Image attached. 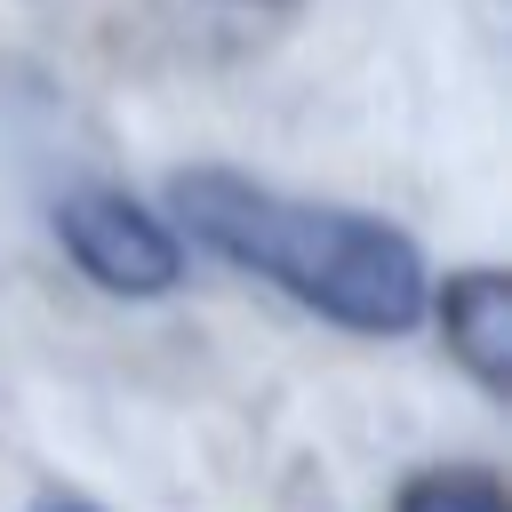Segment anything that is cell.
I'll use <instances>...</instances> for the list:
<instances>
[{"label": "cell", "instance_id": "obj_4", "mask_svg": "<svg viewBox=\"0 0 512 512\" xmlns=\"http://www.w3.org/2000/svg\"><path fill=\"white\" fill-rule=\"evenodd\" d=\"M392 512H512V488L488 464H424L400 480Z\"/></svg>", "mask_w": 512, "mask_h": 512}, {"label": "cell", "instance_id": "obj_5", "mask_svg": "<svg viewBox=\"0 0 512 512\" xmlns=\"http://www.w3.org/2000/svg\"><path fill=\"white\" fill-rule=\"evenodd\" d=\"M32 512H104V504H88V496H40Z\"/></svg>", "mask_w": 512, "mask_h": 512}, {"label": "cell", "instance_id": "obj_2", "mask_svg": "<svg viewBox=\"0 0 512 512\" xmlns=\"http://www.w3.org/2000/svg\"><path fill=\"white\" fill-rule=\"evenodd\" d=\"M64 256L80 280H96L104 296L120 304H152V296H176L184 288V240L160 208L128 200L120 184H64L56 208H48Z\"/></svg>", "mask_w": 512, "mask_h": 512}, {"label": "cell", "instance_id": "obj_6", "mask_svg": "<svg viewBox=\"0 0 512 512\" xmlns=\"http://www.w3.org/2000/svg\"><path fill=\"white\" fill-rule=\"evenodd\" d=\"M240 8H296V0H240Z\"/></svg>", "mask_w": 512, "mask_h": 512}, {"label": "cell", "instance_id": "obj_1", "mask_svg": "<svg viewBox=\"0 0 512 512\" xmlns=\"http://www.w3.org/2000/svg\"><path fill=\"white\" fill-rule=\"evenodd\" d=\"M168 216H176V240L224 256L232 272L272 280L288 304H304L344 336H408L424 320V296H432L424 248L368 208L296 200L240 168H176Z\"/></svg>", "mask_w": 512, "mask_h": 512}, {"label": "cell", "instance_id": "obj_3", "mask_svg": "<svg viewBox=\"0 0 512 512\" xmlns=\"http://www.w3.org/2000/svg\"><path fill=\"white\" fill-rule=\"evenodd\" d=\"M424 312L440 320L448 360H456L488 400H504V392H512V280H504L496 264H464V272H448V280L424 296Z\"/></svg>", "mask_w": 512, "mask_h": 512}]
</instances>
